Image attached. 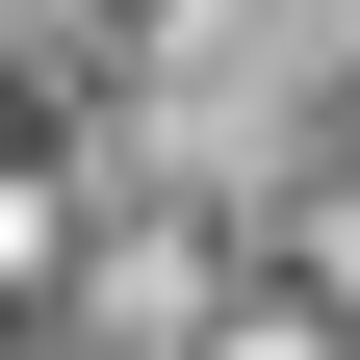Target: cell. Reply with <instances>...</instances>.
Listing matches in <instances>:
<instances>
[{
    "mask_svg": "<svg viewBox=\"0 0 360 360\" xmlns=\"http://www.w3.org/2000/svg\"><path fill=\"white\" fill-rule=\"evenodd\" d=\"M206 360H360V335H335L309 283H257V309H206Z\"/></svg>",
    "mask_w": 360,
    "mask_h": 360,
    "instance_id": "1",
    "label": "cell"
}]
</instances>
